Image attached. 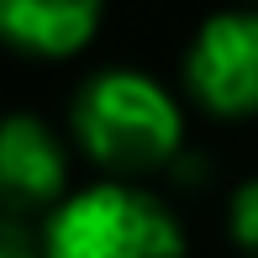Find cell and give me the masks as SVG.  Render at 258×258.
Segmentation results:
<instances>
[{"mask_svg": "<svg viewBox=\"0 0 258 258\" xmlns=\"http://www.w3.org/2000/svg\"><path fill=\"white\" fill-rule=\"evenodd\" d=\"M69 126L85 158L111 179H143L179 158V100L143 69H100L69 100Z\"/></svg>", "mask_w": 258, "mask_h": 258, "instance_id": "1", "label": "cell"}, {"mask_svg": "<svg viewBox=\"0 0 258 258\" xmlns=\"http://www.w3.org/2000/svg\"><path fill=\"white\" fill-rule=\"evenodd\" d=\"M42 253L48 258H184V227L143 184L100 179L48 211Z\"/></svg>", "mask_w": 258, "mask_h": 258, "instance_id": "2", "label": "cell"}, {"mask_svg": "<svg viewBox=\"0 0 258 258\" xmlns=\"http://www.w3.org/2000/svg\"><path fill=\"white\" fill-rule=\"evenodd\" d=\"M184 90L221 121L258 116V11H216L184 53Z\"/></svg>", "mask_w": 258, "mask_h": 258, "instance_id": "3", "label": "cell"}, {"mask_svg": "<svg viewBox=\"0 0 258 258\" xmlns=\"http://www.w3.org/2000/svg\"><path fill=\"white\" fill-rule=\"evenodd\" d=\"M0 195H6V216H32L69 201L63 143L27 111L0 126Z\"/></svg>", "mask_w": 258, "mask_h": 258, "instance_id": "4", "label": "cell"}, {"mask_svg": "<svg viewBox=\"0 0 258 258\" xmlns=\"http://www.w3.org/2000/svg\"><path fill=\"white\" fill-rule=\"evenodd\" d=\"M105 0H0V32L27 58H74L95 42Z\"/></svg>", "mask_w": 258, "mask_h": 258, "instance_id": "5", "label": "cell"}, {"mask_svg": "<svg viewBox=\"0 0 258 258\" xmlns=\"http://www.w3.org/2000/svg\"><path fill=\"white\" fill-rule=\"evenodd\" d=\"M227 232L248 258H258V174L242 179L232 190V206H227Z\"/></svg>", "mask_w": 258, "mask_h": 258, "instance_id": "6", "label": "cell"}, {"mask_svg": "<svg viewBox=\"0 0 258 258\" xmlns=\"http://www.w3.org/2000/svg\"><path fill=\"white\" fill-rule=\"evenodd\" d=\"M0 258H48V253H42V242L27 232L21 216H6V227H0Z\"/></svg>", "mask_w": 258, "mask_h": 258, "instance_id": "7", "label": "cell"}]
</instances>
